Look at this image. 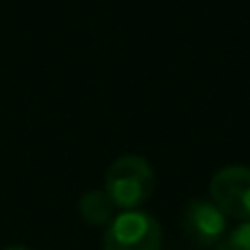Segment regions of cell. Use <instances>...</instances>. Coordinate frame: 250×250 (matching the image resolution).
Returning <instances> with one entry per match:
<instances>
[{"label":"cell","instance_id":"cell-5","mask_svg":"<svg viewBox=\"0 0 250 250\" xmlns=\"http://www.w3.org/2000/svg\"><path fill=\"white\" fill-rule=\"evenodd\" d=\"M114 209L104 189H87L78 199V214L87 226H107L114 219Z\"/></svg>","mask_w":250,"mask_h":250},{"label":"cell","instance_id":"cell-4","mask_svg":"<svg viewBox=\"0 0 250 250\" xmlns=\"http://www.w3.org/2000/svg\"><path fill=\"white\" fill-rule=\"evenodd\" d=\"M182 231L199 248H214L229 233V216L211 199H192L182 209Z\"/></svg>","mask_w":250,"mask_h":250},{"label":"cell","instance_id":"cell-2","mask_svg":"<svg viewBox=\"0 0 250 250\" xmlns=\"http://www.w3.org/2000/svg\"><path fill=\"white\" fill-rule=\"evenodd\" d=\"M163 229L156 216L141 209L114 214L104 226L102 250H161Z\"/></svg>","mask_w":250,"mask_h":250},{"label":"cell","instance_id":"cell-6","mask_svg":"<svg viewBox=\"0 0 250 250\" xmlns=\"http://www.w3.org/2000/svg\"><path fill=\"white\" fill-rule=\"evenodd\" d=\"M219 250H250V221H241V226L229 231Z\"/></svg>","mask_w":250,"mask_h":250},{"label":"cell","instance_id":"cell-7","mask_svg":"<svg viewBox=\"0 0 250 250\" xmlns=\"http://www.w3.org/2000/svg\"><path fill=\"white\" fill-rule=\"evenodd\" d=\"M2 250H32V248H27V246H7V248H2Z\"/></svg>","mask_w":250,"mask_h":250},{"label":"cell","instance_id":"cell-3","mask_svg":"<svg viewBox=\"0 0 250 250\" xmlns=\"http://www.w3.org/2000/svg\"><path fill=\"white\" fill-rule=\"evenodd\" d=\"M209 199L229 219L250 221V167L226 166L214 172L209 182Z\"/></svg>","mask_w":250,"mask_h":250},{"label":"cell","instance_id":"cell-1","mask_svg":"<svg viewBox=\"0 0 250 250\" xmlns=\"http://www.w3.org/2000/svg\"><path fill=\"white\" fill-rule=\"evenodd\" d=\"M156 185L153 166L136 153L119 156L104 175V192L112 199V204L122 211L139 209L151 194Z\"/></svg>","mask_w":250,"mask_h":250}]
</instances>
